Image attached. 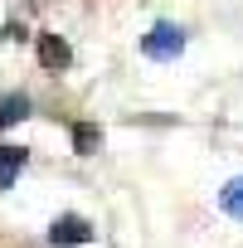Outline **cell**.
<instances>
[{
  "instance_id": "obj_1",
  "label": "cell",
  "mask_w": 243,
  "mask_h": 248,
  "mask_svg": "<svg viewBox=\"0 0 243 248\" xmlns=\"http://www.w3.org/2000/svg\"><path fill=\"white\" fill-rule=\"evenodd\" d=\"M141 54H146V59H156V63L180 59V54H185V30H180V25H170V20H161V25L141 39Z\"/></svg>"
},
{
  "instance_id": "obj_2",
  "label": "cell",
  "mask_w": 243,
  "mask_h": 248,
  "mask_svg": "<svg viewBox=\"0 0 243 248\" xmlns=\"http://www.w3.org/2000/svg\"><path fill=\"white\" fill-rule=\"evenodd\" d=\"M49 243L54 248H78V243H92V224L78 219V214H59L54 229H49Z\"/></svg>"
},
{
  "instance_id": "obj_3",
  "label": "cell",
  "mask_w": 243,
  "mask_h": 248,
  "mask_svg": "<svg viewBox=\"0 0 243 248\" xmlns=\"http://www.w3.org/2000/svg\"><path fill=\"white\" fill-rule=\"evenodd\" d=\"M39 63H44L49 73H59V68L73 63V49H68L59 34H39Z\"/></svg>"
},
{
  "instance_id": "obj_4",
  "label": "cell",
  "mask_w": 243,
  "mask_h": 248,
  "mask_svg": "<svg viewBox=\"0 0 243 248\" xmlns=\"http://www.w3.org/2000/svg\"><path fill=\"white\" fill-rule=\"evenodd\" d=\"M30 117V97L25 93H10V97H0V127H15V122Z\"/></svg>"
},
{
  "instance_id": "obj_5",
  "label": "cell",
  "mask_w": 243,
  "mask_h": 248,
  "mask_svg": "<svg viewBox=\"0 0 243 248\" xmlns=\"http://www.w3.org/2000/svg\"><path fill=\"white\" fill-rule=\"evenodd\" d=\"M20 170H25V151L20 146H0V190H5Z\"/></svg>"
},
{
  "instance_id": "obj_6",
  "label": "cell",
  "mask_w": 243,
  "mask_h": 248,
  "mask_svg": "<svg viewBox=\"0 0 243 248\" xmlns=\"http://www.w3.org/2000/svg\"><path fill=\"white\" fill-rule=\"evenodd\" d=\"M73 146H78V156H92L102 146V132L92 127V122H78V127H73Z\"/></svg>"
},
{
  "instance_id": "obj_7",
  "label": "cell",
  "mask_w": 243,
  "mask_h": 248,
  "mask_svg": "<svg viewBox=\"0 0 243 248\" xmlns=\"http://www.w3.org/2000/svg\"><path fill=\"white\" fill-rule=\"evenodd\" d=\"M219 204H224V214H233V219H243V175L224 185V195H219Z\"/></svg>"
}]
</instances>
